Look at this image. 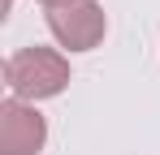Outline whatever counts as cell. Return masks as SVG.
I'll return each mask as SVG.
<instances>
[{
  "label": "cell",
  "mask_w": 160,
  "mask_h": 155,
  "mask_svg": "<svg viewBox=\"0 0 160 155\" xmlns=\"http://www.w3.org/2000/svg\"><path fill=\"white\" fill-rule=\"evenodd\" d=\"M4 82L13 91V99H52L69 86V60L52 48H22L9 56Z\"/></svg>",
  "instance_id": "1"
},
{
  "label": "cell",
  "mask_w": 160,
  "mask_h": 155,
  "mask_svg": "<svg viewBox=\"0 0 160 155\" xmlns=\"http://www.w3.org/2000/svg\"><path fill=\"white\" fill-rule=\"evenodd\" d=\"M48 30L56 35V43L69 52H91L108 30V17L95 0H69L61 9H48Z\"/></svg>",
  "instance_id": "2"
},
{
  "label": "cell",
  "mask_w": 160,
  "mask_h": 155,
  "mask_svg": "<svg viewBox=\"0 0 160 155\" xmlns=\"http://www.w3.org/2000/svg\"><path fill=\"white\" fill-rule=\"evenodd\" d=\"M48 142L43 116L22 99L0 103V155H39Z\"/></svg>",
  "instance_id": "3"
},
{
  "label": "cell",
  "mask_w": 160,
  "mask_h": 155,
  "mask_svg": "<svg viewBox=\"0 0 160 155\" xmlns=\"http://www.w3.org/2000/svg\"><path fill=\"white\" fill-rule=\"evenodd\" d=\"M39 4H48V9H61V4H69V0H39Z\"/></svg>",
  "instance_id": "4"
}]
</instances>
